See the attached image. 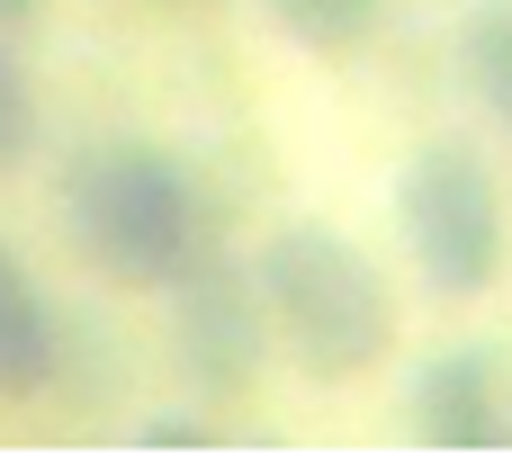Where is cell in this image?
Masks as SVG:
<instances>
[{
	"mask_svg": "<svg viewBox=\"0 0 512 467\" xmlns=\"http://www.w3.org/2000/svg\"><path fill=\"white\" fill-rule=\"evenodd\" d=\"M63 216H72V243L126 279V288H171L198 252H207V207H198V180L144 144V135H99L63 162Z\"/></svg>",
	"mask_w": 512,
	"mask_h": 467,
	"instance_id": "obj_1",
	"label": "cell"
},
{
	"mask_svg": "<svg viewBox=\"0 0 512 467\" xmlns=\"http://www.w3.org/2000/svg\"><path fill=\"white\" fill-rule=\"evenodd\" d=\"M252 270H261L270 324L306 378H360L396 351V297H387L378 261L360 243H342L333 225H279Z\"/></svg>",
	"mask_w": 512,
	"mask_h": 467,
	"instance_id": "obj_2",
	"label": "cell"
},
{
	"mask_svg": "<svg viewBox=\"0 0 512 467\" xmlns=\"http://www.w3.org/2000/svg\"><path fill=\"white\" fill-rule=\"evenodd\" d=\"M396 225H405V252L414 270L441 288V297H477L495 288L504 270V198H495V171L468 153V144H423L396 180Z\"/></svg>",
	"mask_w": 512,
	"mask_h": 467,
	"instance_id": "obj_3",
	"label": "cell"
},
{
	"mask_svg": "<svg viewBox=\"0 0 512 467\" xmlns=\"http://www.w3.org/2000/svg\"><path fill=\"white\" fill-rule=\"evenodd\" d=\"M270 297H261V270H234L225 252H198L180 279H171V342H180V369L207 387V396H243L270 360Z\"/></svg>",
	"mask_w": 512,
	"mask_h": 467,
	"instance_id": "obj_4",
	"label": "cell"
},
{
	"mask_svg": "<svg viewBox=\"0 0 512 467\" xmlns=\"http://www.w3.org/2000/svg\"><path fill=\"white\" fill-rule=\"evenodd\" d=\"M414 432L432 441V450H459V459H477V450H512V369L495 342H459V351H432L423 369H414Z\"/></svg>",
	"mask_w": 512,
	"mask_h": 467,
	"instance_id": "obj_5",
	"label": "cell"
},
{
	"mask_svg": "<svg viewBox=\"0 0 512 467\" xmlns=\"http://www.w3.org/2000/svg\"><path fill=\"white\" fill-rule=\"evenodd\" d=\"M54 369H63V324L27 279V261L0 243V396H45Z\"/></svg>",
	"mask_w": 512,
	"mask_h": 467,
	"instance_id": "obj_6",
	"label": "cell"
},
{
	"mask_svg": "<svg viewBox=\"0 0 512 467\" xmlns=\"http://www.w3.org/2000/svg\"><path fill=\"white\" fill-rule=\"evenodd\" d=\"M459 72H468V99L512 135V0H477L459 18Z\"/></svg>",
	"mask_w": 512,
	"mask_h": 467,
	"instance_id": "obj_7",
	"label": "cell"
},
{
	"mask_svg": "<svg viewBox=\"0 0 512 467\" xmlns=\"http://www.w3.org/2000/svg\"><path fill=\"white\" fill-rule=\"evenodd\" d=\"M306 54H351V45H369L378 36V9L387 0H261Z\"/></svg>",
	"mask_w": 512,
	"mask_h": 467,
	"instance_id": "obj_8",
	"label": "cell"
},
{
	"mask_svg": "<svg viewBox=\"0 0 512 467\" xmlns=\"http://www.w3.org/2000/svg\"><path fill=\"white\" fill-rule=\"evenodd\" d=\"M27 135H36V90H27V72H18V54L0 45V171L27 153Z\"/></svg>",
	"mask_w": 512,
	"mask_h": 467,
	"instance_id": "obj_9",
	"label": "cell"
},
{
	"mask_svg": "<svg viewBox=\"0 0 512 467\" xmlns=\"http://www.w3.org/2000/svg\"><path fill=\"white\" fill-rule=\"evenodd\" d=\"M135 441H162V450H207V432H198L189 414H153V423H144Z\"/></svg>",
	"mask_w": 512,
	"mask_h": 467,
	"instance_id": "obj_10",
	"label": "cell"
},
{
	"mask_svg": "<svg viewBox=\"0 0 512 467\" xmlns=\"http://www.w3.org/2000/svg\"><path fill=\"white\" fill-rule=\"evenodd\" d=\"M18 18H36V0H0V27H18Z\"/></svg>",
	"mask_w": 512,
	"mask_h": 467,
	"instance_id": "obj_11",
	"label": "cell"
}]
</instances>
